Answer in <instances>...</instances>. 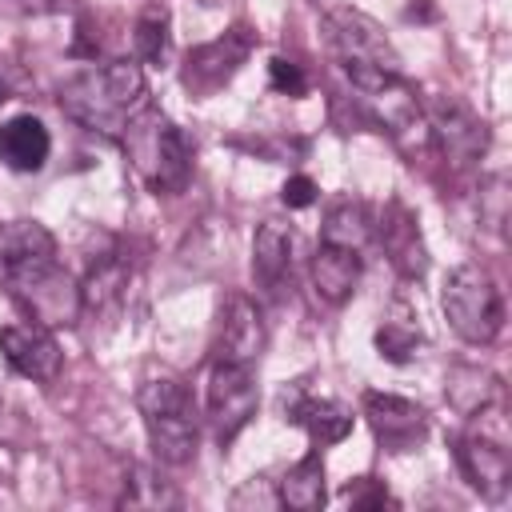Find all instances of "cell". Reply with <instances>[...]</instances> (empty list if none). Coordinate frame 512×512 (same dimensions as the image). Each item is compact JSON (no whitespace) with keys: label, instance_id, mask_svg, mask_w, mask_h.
Instances as JSON below:
<instances>
[{"label":"cell","instance_id":"13","mask_svg":"<svg viewBox=\"0 0 512 512\" xmlns=\"http://www.w3.org/2000/svg\"><path fill=\"white\" fill-rule=\"evenodd\" d=\"M456 460H460L464 480L484 500H500L508 492V484H512V456H508L504 436H484L480 428H472V432L460 436Z\"/></svg>","mask_w":512,"mask_h":512},{"label":"cell","instance_id":"10","mask_svg":"<svg viewBox=\"0 0 512 512\" xmlns=\"http://www.w3.org/2000/svg\"><path fill=\"white\" fill-rule=\"evenodd\" d=\"M0 352L8 360L12 372L36 380V384H52L64 368V352L52 336V328L44 324H4L0 328Z\"/></svg>","mask_w":512,"mask_h":512},{"label":"cell","instance_id":"27","mask_svg":"<svg viewBox=\"0 0 512 512\" xmlns=\"http://www.w3.org/2000/svg\"><path fill=\"white\" fill-rule=\"evenodd\" d=\"M348 500H352V508H384V504H396V500L388 496V488H368V492H360V488H352V484H348Z\"/></svg>","mask_w":512,"mask_h":512},{"label":"cell","instance_id":"21","mask_svg":"<svg viewBox=\"0 0 512 512\" xmlns=\"http://www.w3.org/2000/svg\"><path fill=\"white\" fill-rule=\"evenodd\" d=\"M420 340H424V336H420L416 312L408 308V300H396V304L384 312L380 328H376V352H380L384 360H392V364H404V360L416 356V344H420Z\"/></svg>","mask_w":512,"mask_h":512},{"label":"cell","instance_id":"14","mask_svg":"<svg viewBox=\"0 0 512 512\" xmlns=\"http://www.w3.org/2000/svg\"><path fill=\"white\" fill-rule=\"evenodd\" d=\"M284 416L300 424L316 448L340 444L352 432V408L332 396H312L304 384H292V392H284Z\"/></svg>","mask_w":512,"mask_h":512},{"label":"cell","instance_id":"2","mask_svg":"<svg viewBox=\"0 0 512 512\" xmlns=\"http://www.w3.org/2000/svg\"><path fill=\"white\" fill-rule=\"evenodd\" d=\"M144 104H148V80H144L140 64H132V60H112V64L88 68L60 88L64 116H72L80 128L100 132L108 140H120V132Z\"/></svg>","mask_w":512,"mask_h":512},{"label":"cell","instance_id":"18","mask_svg":"<svg viewBox=\"0 0 512 512\" xmlns=\"http://www.w3.org/2000/svg\"><path fill=\"white\" fill-rule=\"evenodd\" d=\"M52 152V136L36 116H12L0 124V160L12 172H40Z\"/></svg>","mask_w":512,"mask_h":512},{"label":"cell","instance_id":"17","mask_svg":"<svg viewBox=\"0 0 512 512\" xmlns=\"http://www.w3.org/2000/svg\"><path fill=\"white\" fill-rule=\"evenodd\" d=\"M360 284V252L352 248H336V244H320L312 256V288L324 304H348L352 292Z\"/></svg>","mask_w":512,"mask_h":512},{"label":"cell","instance_id":"16","mask_svg":"<svg viewBox=\"0 0 512 512\" xmlns=\"http://www.w3.org/2000/svg\"><path fill=\"white\" fill-rule=\"evenodd\" d=\"M372 236H380L384 252L392 256V264H396L408 280L424 276V268H428V252H424L420 228H416V220H412L408 208L392 204V208L384 212V220H376V232H372Z\"/></svg>","mask_w":512,"mask_h":512},{"label":"cell","instance_id":"15","mask_svg":"<svg viewBox=\"0 0 512 512\" xmlns=\"http://www.w3.org/2000/svg\"><path fill=\"white\" fill-rule=\"evenodd\" d=\"M292 224L284 220H264L256 228V240H252V280L264 288V292H280L284 280L292 276Z\"/></svg>","mask_w":512,"mask_h":512},{"label":"cell","instance_id":"11","mask_svg":"<svg viewBox=\"0 0 512 512\" xmlns=\"http://www.w3.org/2000/svg\"><path fill=\"white\" fill-rule=\"evenodd\" d=\"M364 416L388 452H412L428 436V412L396 392H364Z\"/></svg>","mask_w":512,"mask_h":512},{"label":"cell","instance_id":"29","mask_svg":"<svg viewBox=\"0 0 512 512\" xmlns=\"http://www.w3.org/2000/svg\"><path fill=\"white\" fill-rule=\"evenodd\" d=\"M312 4H316V8H332L336 0H312Z\"/></svg>","mask_w":512,"mask_h":512},{"label":"cell","instance_id":"28","mask_svg":"<svg viewBox=\"0 0 512 512\" xmlns=\"http://www.w3.org/2000/svg\"><path fill=\"white\" fill-rule=\"evenodd\" d=\"M8 100V80H4V72H0V104Z\"/></svg>","mask_w":512,"mask_h":512},{"label":"cell","instance_id":"20","mask_svg":"<svg viewBox=\"0 0 512 512\" xmlns=\"http://www.w3.org/2000/svg\"><path fill=\"white\" fill-rule=\"evenodd\" d=\"M376 232V220H372V208L364 200H340L324 224H320V244H336V248H352V252H364L368 240Z\"/></svg>","mask_w":512,"mask_h":512},{"label":"cell","instance_id":"19","mask_svg":"<svg viewBox=\"0 0 512 512\" xmlns=\"http://www.w3.org/2000/svg\"><path fill=\"white\" fill-rule=\"evenodd\" d=\"M276 500H280V508H296V512H316L328 500L320 452H308L300 464H292L284 472V480H276Z\"/></svg>","mask_w":512,"mask_h":512},{"label":"cell","instance_id":"6","mask_svg":"<svg viewBox=\"0 0 512 512\" xmlns=\"http://www.w3.org/2000/svg\"><path fill=\"white\" fill-rule=\"evenodd\" d=\"M324 40L332 56L340 60V68L348 72V80L376 76V72H400V56L388 44L384 28L356 8H340V4L324 8Z\"/></svg>","mask_w":512,"mask_h":512},{"label":"cell","instance_id":"7","mask_svg":"<svg viewBox=\"0 0 512 512\" xmlns=\"http://www.w3.org/2000/svg\"><path fill=\"white\" fill-rule=\"evenodd\" d=\"M256 404H260V388L252 380V368L212 360V372H208V420L216 428L220 448H228L248 428V420L256 416Z\"/></svg>","mask_w":512,"mask_h":512},{"label":"cell","instance_id":"22","mask_svg":"<svg viewBox=\"0 0 512 512\" xmlns=\"http://www.w3.org/2000/svg\"><path fill=\"white\" fill-rule=\"evenodd\" d=\"M172 52V32H168V12L164 8H144L136 20V56L144 64H164Z\"/></svg>","mask_w":512,"mask_h":512},{"label":"cell","instance_id":"25","mask_svg":"<svg viewBox=\"0 0 512 512\" xmlns=\"http://www.w3.org/2000/svg\"><path fill=\"white\" fill-rule=\"evenodd\" d=\"M504 188H508L504 176H488V180H484V192H480V220H484L492 232H504V220H508V212H504L508 192H504Z\"/></svg>","mask_w":512,"mask_h":512},{"label":"cell","instance_id":"24","mask_svg":"<svg viewBox=\"0 0 512 512\" xmlns=\"http://www.w3.org/2000/svg\"><path fill=\"white\" fill-rule=\"evenodd\" d=\"M268 84H272V92H280V96H304V92H308L304 68H300L296 60H284V56H272V64H268Z\"/></svg>","mask_w":512,"mask_h":512},{"label":"cell","instance_id":"12","mask_svg":"<svg viewBox=\"0 0 512 512\" xmlns=\"http://www.w3.org/2000/svg\"><path fill=\"white\" fill-rule=\"evenodd\" d=\"M264 344H268V332H264V316L260 308L232 292L220 308V328H216V360L224 364H244L252 368L260 356H264Z\"/></svg>","mask_w":512,"mask_h":512},{"label":"cell","instance_id":"5","mask_svg":"<svg viewBox=\"0 0 512 512\" xmlns=\"http://www.w3.org/2000/svg\"><path fill=\"white\" fill-rule=\"evenodd\" d=\"M440 308H444V320L452 324V332L476 348L492 344L504 328L500 288L480 264H460L448 272L444 292H440Z\"/></svg>","mask_w":512,"mask_h":512},{"label":"cell","instance_id":"1","mask_svg":"<svg viewBox=\"0 0 512 512\" xmlns=\"http://www.w3.org/2000/svg\"><path fill=\"white\" fill-rule=\"evenodd\" d=\"M0 288L44 328H68L84 308L80 284L64 272L56 236L40 220L0 224Z\"/></svg>","mask_w":512,"mask_h":512},{"label":"cell","instance_id":"8","mask_svg":"<svg viewBox=\"0 0 512 512\" xmlns=\"http://www.w3.org/2000/svg\"><path fill=\"white\" fill-rule=\"evenodd\" d=\"M252 44H256V40H252V32H248L244 24H232L224 36H216V40H208V44H196V48L184 56V68H180L184 88H188L196 100L216 96V92L244 68Z\"/></svg>","mask_w":512,"mask_h":512},{"label":"cell","instance_id":"4","mask_svg":"<svg viewBox=\"0 0 512 512\" xmlns=\"http://www.w3.org/2000/svg\"><path fill=\"white\" fill-rule=\"evenodd\" d=\"M136 408L148 428V444L164 464H188L200 444V416L184 380L160 376L136 392Z\"/></svg>","mask_w":512,"mask_h":512},{"label":"cell","instance_id":"3","mask_svg":"<svg viewBox=\"0 0 512 512\" xmlns=\"http://www.w3.org/2000/svg\"><path fill=\"white\" fill-rule=\"evenodd\" d=\"M120 148H124L132 172L156 196H172V192L188 188V180H192V144L176 128V120L164 116L152 100L128 120V128L120 132Z\"/></svg>","mask_w":512,"mask_h":512},{"label":"cell","instance_id":"23","mask_svg":"<svg viewBox=\"0 0 512 512\" xmlns=\"http://www.w3.org/2000/svg\"><path fill=\"white\" fill-rule=\"evenodd\" d=\"M120 504H128V508H176L180 496L152 468H132V480H124Z\"/></svg>","mask_w":512,"mask_h":512},{"label":"cell","instance_id":"26","mask_svg":"<svg viewBox=\"0 0 512 512\" xmlns=\"http://www.w3.org/2000/svg\"><path fill=\"white\" fill-rule=\"evenodd\" d=\"M316 180L312 176H304V172H296V176H288L284 180V188H280V200L288 204V208H312L316 204Z\"/></svg>","mask_w":512,"mask_h":512},{"label":"cell","instance_id":"9","mask_svg":"<svg viewBox=\"0 0 512 512\" xmlns=\"http://www.w3.org/2000/svg\"><path fill=\"white\" fill-rule=\"evenodd\" d=\"M420 108H424L428 136L440 144V152L452 160V168H468L480 160V152L488 144V128L460 96H428V104H420Z\"/></svg>","mask_w":512,"mask_h":512}]
</instances>
